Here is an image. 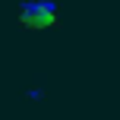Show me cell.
Here are the masks:
<instances>
[{"label":"cell","mask_w":120,"mask_h":120,"mask_svg":"<svg viewBox=\"0 0 120 120\" xmlns=\"http://www.w3.org/2000/svg\"><path fill=\"white\" fill-rule=\"evenodd\" d=\"M63 0H16V25L19 29H60Z\"/></svg>","instance_id":"1"},{"label":"cell","mask_w":120,"mask_h":120,"mask_svg":"<svg viewBox=\"0 0 120 120\" xmlns=\"http://www.w3.org/2000/svg\"><path fill=\"white\" fill-rule=\"evenodd\" d=\"M19 98H25V101H48V79H44V73H35V79H32L29 85H22V92H19Z\"/></svg>","instance_id":"2"}]
</instances>
